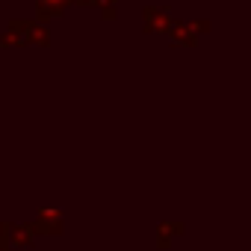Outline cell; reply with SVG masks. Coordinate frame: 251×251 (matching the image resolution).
Returning a JSON list of instances; mask_svg holds the SVG:
<instances>
[{"instance_id":"obj_1","label":"cell","mask_w":251,"mask_h":251,"mask_svg":"<svg viewBox=\"0 0 251 251\" xmlns=\"http://www.w3.org/2000/svg\"><path fill=\"white\" fill-rule=\"evenodd\" d=\"M50 36L42 21H12L9 30L0 36V48H21V45H48Z\"/></svg>"},{"instance_id":"obj_2","label":"cell","mask_w":251,"mask_h":251,"mask_svg":"<svg viewBox=\"0 0 251 251\" xmlns=\"http://www.w3.org/2000/svg\"><path fill=\"white\" fill-rule=\"evenodd\" d=\"M207 30H210L207 21H175L166 36H172L175 45H195V39L201 33H207Z\"/></svg>"},{"instance_id":"obj_3","label":"cell","mask_w":251,"mask_h":251,"mask_svg":"<svg viewBox=\"0 0 251 251\" xmlns=\"http://www.w3.org/2000/svg\"><path fill=\"white\" fill-rule=\"evenodd\" d=\"M172 24H175V18L166 6H148L145 9V33H169Z\"/></svg>"},{"instance_id":"obj_4","label":"cell","mask_w":251,"mask_h":251,"mask_svg":"<svg viewBox=\"0 0 251 251\" xmlns=\"http://www.w3.org/2000/svg\"><path fill=\"white\" fill-rule=\"evenodd\" d=\"M33 227H36V233H62V210H56V207L39 210V216L33 219Z\"/></svg>"},{"instance_id":"obj_5","label":"cell","mask_w":251,"mask_h":251,"mask_svg":"<svg viewBox=\"0 0 251 251\" xmlns=\"http://www.w3.org/2000/svg\"><path fill=\"white\" fill-rule=\"evenodd\" d=\"M36 227L33 222H18V225H6V239L9 245H18V248H30L36 242Z\"/></svg>"},{"instance_id":"obj_6","label":"cell","mask_w":251,"mask_h":251,"mask_svg":"<svg viewBox=\"0 0 251 251\" xmlns=\"http://www.w3.org/2000/svg\"><path fill=\"white\" fill-rule=\"evenodd\" d=\"M68 3L71 0H36V15H39V21H50V18L62 15L68 9Z\"/></svg>"},{"instance_id":"obj_7","label":"cell","mask_w":251,"mask_h":251,"mask_svg":"<svg viewBox=\"0 0 251 251\" xmlns=\"http://www.w3.org/2000/svg\"><path fill=\"white\" fill-rule=\"evenodd\" d=\"M77 6H92V9H100L103 18H115V0H71Z\"/></svg>"},{"instance_id":"obj_8","label":"cell","mask_w":251,"mask_h":251,"mask_svg":"<svg viewBox=\"0 0 251 251\" xmlns=\"http://www.w3.org/2000/svg\"><path fill=\"white\" fill-rule=\"evenodd\" d=\"M157 233H160V248H169L172 236H175V233H183V225H180V222H166V225L157 227Z\"/></svg>"},{"instance_id":"obj_9","label":"cell","mask_w":251,"mask_h":251,"mask_svg":"<svg viewBox=\"0 0 251 251\" xmlns=\"http://www.w3.org/2000/svg\"><path fill=\"white\" fill-rule=\"evenodd\" d=\"M0 242H9V239H6V225H3V222H0Z\"/></svg>"}]
</instances>
